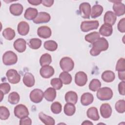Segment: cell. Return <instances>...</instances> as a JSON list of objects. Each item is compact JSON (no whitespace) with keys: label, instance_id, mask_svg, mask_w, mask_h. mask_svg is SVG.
Instances as JSON below:
<instances>
[{"label":"cell","instance_id":"32","mask_svg":"<svg viewBox=\"0 0 125 125\" xmlns=\"http://www.w3.org/2000/svg\"><path fill=\"white\" fill-rule=\"evenodd\" d=\"M52 62L51 56L48 53H45L42 55L40 59V63L42 66L49 65Z\"/></svg>","mask_w":125,"mask_h":125},{"label":"cell","instance_id":"18","mask_svg":"<svg viewBox=\"0 0 125 125\" xmlns=\"http://www.w3.org/2000/svg\"><path fill=\"white\" fill-rule=\"evenodd\" d=\"M17 30L20 35L21 36H25L29 31V25L27 22L21 21L19 23Z\"/></svg>","mask_w":125,"mask_h":125},{"label":"cell","instance_id":"27","mask_svg":"<svg viewBox=\"0 0 125 125\" xmlns=\"http://www.w3.org/2000/svg\"><path fill=\"white\" fill-rule=\"evenodd\" d=\"M86 115L88 118L93 121H98L100 119L98 109L95 107L89 108L87 110Z\"/></svg>","mask_w":125,"mask_h":125},{"label":"cell","instance_id":"43","mask_svg":"<svg viewBox=\"0 0 125 125\" xmlns=\"http://www.w3.org/2000/svg\"><path fill=\"white\" fill-rule=\"evenodd\" d=\"M116 71H125V60L124 58H120L117 61L116 65Z\"/></svg>","mask_w":125,"mask_h":125},{"label":"cell","instance_id":"29","mask_svg":"<svg viewBox=\"0 0 125 125\" xmlns=\"http://www.w3.org/2000/svg\"><path fill=\"white\" fill-rule=\"evenodd\" d=\"M101 77L104 81L106 83H110L114 80L115 75L113 71L110 70H106L102 73Z\"/></svg>","mask_w":125,"mask_h":125},{"label":"cell","instance_id":"33","mask_svg":"<svg viewBox=\"0 0 125 125\" xmlns=\"http://www.w3.org/2000/svg\"><path fill=\"white\" fill-rule=\"evenodd\" d=\"M2 35L5 39L9 41L12 40L15 36V31L14 29L8 27L4 29L2 32Z\"/></svg>","mask_w":125,"mask_h":125},{"label":"cell","instance_id":"39","mask_svg":"<svg viewBox=\"0 0 125 125\" xmlns=\"http://www.w3.org/2000/svg\"><path fill=\"white\" fill-rule=\"evenodd\" d=\"M116 110L120 113H123L125 112V101L120 100L118 101L115 105Z\"/></svg>","mask_w":125,"mask_h":125},{"label":"cell","instance_id":"22","mask_svg":"<svg viewBox=\"0 0 125 125\" xmlns=\"http://www.w3.org/2000/svg\"><path fill=\"white\" fill-rule=\"evenodd\" d=\"M112 32L113 28L112 26L106 23L103 24L99 29V34L103 36H110L112 34Z\"/></svg>","mask_w":125,"mask_h":125},{"label":"cell","instance_id":"36","mask_svg":"<svg viewBox=\"0 0 125 125\" xmlns=\"http://www.w3.org/2000/svg\"><path fill=\"white\" fill-rule=\"evenodd\" d=\"M28 44L31 48L37 49L41 46L42 41L38 38H32L29 41Z\"/></svg>","mask_w":125,"mask_h":125},{"label":"cell","instance_id":"1","mask_svg":"<svg viewBox=\"0 0 125 125\" xmlns=\"http://www.w3.org/2000/svg\"><path fill=\"white\" fill-rule=\"evenodd\" d=\"M108 42L104 38H100L92 44L90 53L92 56H97L102 51L106 50L108 48Z\"/></svg>","mask_w":125,"mask_h":125},{"label":"cell","instance_id":"46","mask_svg":"<svg viewBox=\"0 0 125 125\" xmlns=\"http://www.w3.org/2000/svg\"><path fill=\"white\" fill-rule=\"evenodd\" d=\"M118 90L119 93L122 95H125V82L122 81L118 84Z\"/></svg>","mask_w":125,"mask_h":125},{"label":"cell","instance_id":"49","mask_svg":"<svg viewBox=\"0 0 125 125\" xmlns=\"http://www.w3.org/2000/svg\"><path fill=\"white\" fill-rule=\"evenodd\" d=\"M28 2L33 5H38L42 3V0H28Z\"/></svg>","mask_w":125,"mask_h":125},{"label":"cell","instance_id":"11","mask_svg":"<svg viewBox=\"0 0 125 125\" xmlns=\"http://www.w3.org/2000/svg\"><path fill=\"white\" fill-rule=\"evenodd\" d=\"M87 76L83 71H79L76 73L75 76V82L79 86H84L87 83Z\"/></svg>","mask_w":125,"mask_h":125},{"label":"cell","instance_id":"35","mask_svg":"<svg viewBox=\"0 0 125 125\" xmlns=\"http://www.w3.org/2000/svg\"><path fill=\"white\" fill-rule=\"evenodd\" d=\"M43 46L45 49L50 51H54L57 49L58 44L54 41L49 40L44 42Z\"/></svg>","mask_w":125,"mask_h":125},{"label":"cell","instance_id":"20","mask_svg":"<svg viewBox=\"0 0 125 125\" xmlns=\"http://www.w3.org/2000/svg\"><path fill=\"white\" fill-rule=\"evenodd\" d=\"M22 81L25 85L28 87H31L34 86L35 82L34 76L32 74L29 72L25 73L23 77Z\"/></svg>","mask_w":125,"mask_h":125},{"label":"cell","instance_id":"34","mask_svg":"<svg viewBox=\"0 0 125 125\" xmlns=\"http://www.w3.org/2000/svg\"><path fill=\"white\" fill-rule=\"evenodd\" d=\"M59 78L64 84H69L72 82V76L67 72L63 71L60 74Z\"/></svg>","mask_w":125,"mask_h":125},{"label":"cell","instance_id":"38","mask_svg":"<svg viewBox=\"0 0 125 125\" xmlns=\"http://www.w3.org/2000/svg\"><path fill=\"white\" fill-rule=\"evenodd\" d=\"M101 86V82L96 79H94L91 81L89 84V88L92 91H97Z\"/></svg>","mask_w":125,"mask_h":125},{"label":"cell","instance_id":"9","mask_svg":"<svg viewBox=\"0 0 125 125\" xmlns=\"http://www.w3.org/2000/svg\"><path fill=\"white\" fill-rule=\"evenodd\" d=\"M79 12L81 17L84 19H89L91 14V6L88 2H83L79 5Z\"/></svg>","mask_w":125,"mask_h":125},{"label":"cell","instance_id":"37","mask_svg":"<svg viewBox=\"0 0 125 125\" xmlns=\"http://www.w3.org/2000/svg\"><path fill=\"white\" fill-rule=\"evenodd\" d=\"M20 99V97L19 94L16 92H12L9 94L8 101L10 104H16L19 103Z\"/></svg>","mask_w":125,"mask_h":125},{"label":"cell","instance_id":"8","mask_svg":"<svg viewBox=\"0 0 125 125\" xmlns=\"http://www.w3.org/2000/svg\"><path fill=\"white\" fill-rule=\"evenodd\" d=\"M30 100L36 104L39 103L43 99L44 97V93L43 91L40 89H34L30 93Z\"/></svg>","mask_w":125,"mask_h":125},{"label":"cell","instance_id":"7","mask_svg":"<svg viewBox=\"0 0 125 125\" xmlns=\"http://www.w3.org/2000/svg\"><path fill=\"white\" fill-rule=\"evenodd\" d=\"M6 75L8 82L11 83H18L21 80L20 75L18 73L17 70L14 69L8 70L6 73Z\"/></svg>","mask_w":125,"mask_h":125},{"label":"cell","instance_id":"48","mask_svg":"<svg viewBox=\"0 0 125 125\" xmlns=\"http://www.w3.org/2000/svg\"><path fill=\"white\" fill-rule=\"evenodd\" d=\"M54 3L53 0H42V3L45 6L51 7Z\"/></svg>","mask_w":125,"mask_h":125},{"label":"cell","instance_id":"45","mask_svg":"<svg viewBox=\"0 0 125 125\" xmlns=\"http://www.w3.org/2000/svg\"><path fill=\"white\" fill-rule=\"evenodd\" d=\"M118 30L122 33L125 32V18H123L120 20L117 25Z\"/></svg>","mask_w":125,"mask_h":125},{"label":"cell","instance_id":"25","mask_svg":"<svg viewBox=\"0 0 125 125\" xmlns=\"http://www.w3.org/2000/svg\"><path fill=\"white\" fill-rule=\"evenodd\" d=\"M65 100L67 103L76 104L78 101L77 94L73 91H68L65 95Z\"/></svg>","mask_w":125,"mask_h":125},{"label":"cell","instance_id":"16","mask_svg":"<svg viewBox=\"0 0 125 125\" xmlns=\"http://www.w3.org/2000/svg\"><path fill=\"white\" fill-rule=\"evenodd\" d=\"M51 30L47 26H42L38 28L37 34L38 35L43 39H47L49 38L51 35Z\"/></svg>","mask_w":125,"mask_h":125},{"label":"cell","instance_id":"24","mask_svg":"<svg viewBox=\"0 0 125 125\" xmlns=\"http://www.w3.org/2000/svg\"><path fill=\"white\" fill-rule=\"evenodd\" d=\"M44 97L49 102L53 101L56 97V89L52 87L48 88L44 92Z\"/></svg>","mask_w":125,"mask_h":125},{"label":"cell","instance_id":"3","mask_svg":"<svg viewBox=\"0 0 125 125\" xmlns=\"http://www.w3.org/2000/svg\"><path fill=\"white\" fill-rule=\"evenodd\" d=\"M18 61L17 55L12 51H8L4 53L2 56V61L6 65H11L15 64Z\"/></svg>","mask_w":125,"mask_h":125},{"label":"cell","instance_id":"40","mask_svg":"<svg viewBox=\"0 0 125 125\" xmlns=\"http://www.w3.org/2000/svg\"><path fill=\"white\" fill-rule=\"evenodd\" d=\"M62 104L58 102L53 103L51 105V110L54 114H58L60 113L62 111Z\"/></svg>","mask_w":125,"mask_h":125},{"label":"cell","instance_id":"17","mask_svg":"<svg viewBox=\"0 0 125 125\" xmlns=\"http://www.w3.org/2000/svg\"><path fill=\"white\" fill-rule=\"evenodd\" d=\"M116 19L117 17L113 12L108 11L104 15V23L108 24L112 26L115 24L116 21Z\"/></svg>","mask_w":125,"mask_h":125},{"label":"cell","instance_id":"42","mask_svg":"<svg viewBox=\"0 0 125 125\" xmlns=\"http://www.w3.org/2000/svg\"><path fill=\"white\" fill-rule=\"evenodd\" d=\"M62 82L60 78H53L50 81L51 85L56 90L60 89L62 86Z\"/></svg>","mask_w":125,"mask_h":125},{"label":"cell","instance_id":"44","mask_svg":"<svg viewBox=\"0 0 125 125\" xmlns=\"http://www.w3.org/2000/svg\"><path fill=\"white\" fill-rule=\"evenodd\" d=\"M11 87L10 84L7 83H3L0 84V91L2 92L4 94H8L10 91Z\"/></svg>","mask_w":125,"mask_h":125},{"label":"cell","instance_id":"2","mask_svg":"<svg viewBox=\"0 0 125 125\" xmlns=\"http://www.w3.org/2000/svg\"><path fill=\"white\" fill-rule=\"evenodd\" d=\"M97 91V97L101 101L109 100L113 96V91L109 87H104L100 88Z\"/></svg>","mask_w":125,"mask_h":125},{"label":"cell","instance_id":"19","mask_svg":"<svg viewBox=\"0 0 125 125\" xmlns=\"http://www.w3.org/2000/svg\"><path fill=\"white\" fill-rule=\"evenodd\" d=\"M22 5L19 3L12 4L9 7L10 13L14 16H18L21 15L23 12Z\"/></svg>","mask_w":125,"mask_h":125},{"label":"cell","instance_id":"4","mask_svg":"<svg viewBox=\"0 0 125 125\" xmlns=\"http://www.w3.org/2000/svg\"><path fill=\"white\" fill-rule=\"evenodd\" d=\"M61 69L65 72H70L74 68V62L73 60L68 57L62 58L60 62Z\"/></svg>","mask_w":125,"mask_h":125},{"label":"cell","instance_id":"14","mask_svg":"<svg viewBox=\"0 0 125 125\" xmlns=\"http://www.w3.org/2000/svg\"><path fill=\"white\" fill-rule=\"evenodd\" d=\"M100 113L102 117L105 119L109 118L112 114V108L109 104L104 103L100 106Z\"/></svg>","mask_w":125,"mask_h":125},{"label":"cell","instance_id":"41","mask_svg":"<svg viewBox=\"0 0 125 125\" xmlns=\"http://www.w3.org/2000/svg\"><path fill=\"white\" fill-rule=\"evenodd\" d=\"M10 116V112L8 109L5 106L0 107V118L1 120H5L7 119Z\"/></svg>","mask_w":125,"mask_h":125},{"label":"cell","instance_id":"28","mask_svg":"<svg viewBox=\"0 0 125 125\" xmlns=\"http://www.w3.org/2000/svg\"><path fill=\"white\" fill-rule=\"evenodd\" d=\"M103 7L100 4H95L92 7L91 11V17L92 18H96L100 16L103 12Z\"/></svg>","mask_w":125,"mask_h":125},{"label":"cell","instance_id":"50","mask_svg":"<svg viewBox=\"0 0 125 125\" xmlns=\"http://www.w3.org/2000/svg\"><path fill=\"white\" fill-rule=\"evenodd\" d=\"M118 77L120 80L123 81L125 80V71H118Z\"/></svg>","mask_w":125,"mask_h":125},{"label":"cell","instance_id":"6","mask_svg":"<svg viewBox=\"0 0 125 125\" xmlns=\"http://www.w3.org/2000/svg\"><path fill=\"white\" fill-rule=\"evenodd\" d=\"M15 116L19 119H21L29 115V111L25 105L22 104H20L16 105L14 110Z\"/></svg>","mask_w":125,"mask_h":125},{"label":"cell","instance_id":"31","mask_svg":"<svg viewBox=\"0 0 125 125\" xmlns=\"http://www.w3.org/2000/svg\"><path fill=\"white\" fill-rule=\"evenodd\" d=\"M76 111V107L74 104L67 103L64 106V112L67 116H72Z\"/></svg>","mask_w":125,"mask_h":125},{"label":"cell","instance_id":"10","mask_svg":"<svg viewBox=\"0 0 125 125\" xmlns=\"http://www.w3.org/2000/svg\"><path fill=\"white\" fill-rule=\"evenodd\" d=\"M114 2L113 5V10L116 16L120 17L124 15L125 13V4L121 2V0L111 1Z\"/></svg>","mask_w":125,"mask_h":125},{"label":"cell","instance_id":"51","mask_svg":"<svg viewBox=\"0 0 125 125\" xmlns=\"http://www.w3.org/2000/svg\"><path fill=\"white\" fill-rule=\"evenodd\" d=\"M82 125H93V123L90 122L89 121L86 120V121H84L83 123H82Z\"/></svg>","mask_w":125,"mask_h":125},{"label":"cell","instance_id":"12","mask_svg":"<svg viewBox=\"0 0 125 125\" xmlns=\"http://www.w3.org/2000/svg\"><path fill=\"white\" fill-rule=\"evenodd\" d=\"M50 19L51 16L49 14L45 12H41L38 14L33 22L36 24L47 23L50 21Z\"/></svg>","mask_w":125,"mask_h":125},{"label":"cell","instance_id":"21","mask_svg":"<svg viewBox=\"0 0 125 125\" xmlns=\"http://www.w3.org/2000/svg\"><path fill=\"white\" fill-rule=\"evenodd\" d=\"M94 100L93 95L89 92L84 93L81 97V103L83 105L87 106L92 103Z\"/></svg>","mask_w":125,"mask_h":125},{"label":"cell","instance_id":"5","mask_svg":"<svg viewBox=\"0 0 125 125\" xmlns=\"http://www.w3.org/2000/svg\"><path fill=\"white\" fill-rule=\"evenodd\" d=\"M99 26V22L98 21H83L81 24V29L83 32H86L90 30L96 29Z\"/></svg>","mask_w":125,"mask_h":125},{"label":"cell","instance_id":"47","mask_svg":"<svg viewBox=\"0 0 125 125\" xmlns=\"http://www.w3.org/2000/svg\"><path fill=\"white\" fill-rule=\"evenodd\" d=\"M32 124L31 119L27 117H25L24 118L21 119L20 121V125H30Z\"/></svg>","mask_w":125,"mask_h":125},{"label":"cell","instance_id":"30","mask_svg":"<svg viewBox=\"0 0 125 125\" xmlns=\"http://www.w3.org/2000/svg\"><path fill=\"white\" fill-rule=\"evenodd\" d=\"M100 38V35L99 33L98 32H93L90 33L85 35L84 38L85 40L87 42L93 44L97 40H98Z\"/></svg>","mask_w":125,"mask_h":125},{"label":"cell","instance_id":"15","mask_svg":"<svg viewBox=\"0 0 125 125\" xmlns=\"http://www.w3.org/2000/svg\"><path fill=\"white\" fill-rule=\"evenodd\" d=\"M15 49L18 52H23L26 48V42L25 40L22 38H19L16 40L13 44Z\"/></svg>","mask_w":125,"mask_h":125},{"label":"cell","instance_id":"23","mask_svg":"<svg viewBox=\"0 0 125 125\" xmlns=\"http://www.w3.org/2000/svg\"><path fill=\"white\" fill-rule=\"evenodd\" d=\"M38 14V13L37 9L29 7L25 10L24 17L28 20H34L37 16Z\"/></svg>","mask_w":125,"mask_h":125},{"label":"cell","instance_id":"13","mask_svg":"<svg viewBox=\"0 0 125 125\" xmlns=\"http://www.w3.org/2000/svg\"><path fill=\"white\" fill-rule=\"evenodd\" d=\"M40 73L43 78L48 79L54 75V69L51 66L45 65L41 67L40 70Z\"/></svg>","mask_w":125,"mask_h":125},{"label":"cell","instance_id":"26","mask_svg":"<svg viewBox=\"0 0 125 125\" xmlns=\"http://www.w3.org/2000/svg\"><path fill=\"white\" fill-rule=\"evenodd\" d=\"M39 117L40 120L46 125H54L55 123V121L52 117L45 115L42 112L39 113Z\"/></svg>","mask_w":125,"mask_h":125}]
</instances>
